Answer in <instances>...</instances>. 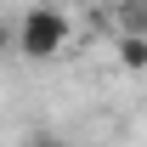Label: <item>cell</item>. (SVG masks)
<instances>
[{
	"mask_svg": "<svg viewBox=\"0 0 147 147\" xmlns=\"http://www.w3.org/2000/svg\"><path fill=\"white\" fill-rule=\"evenodd\" d=\"M11 51V17H6V11H0V57Z\"/></svg>",
	"mask_w": 147,
	"mask_h": 147,
	"instance_id": "4",
	"label": "cell"
},
{
	"mask_svg": "<svg viewBox=\"0 0 147 147\" xmlns=\"http://www.w3.org/2000/svg\"><path fill=\"white\" fill-rule=\"evenodd\" d=\"M68 40H74V23L62 6H28L23 17H11V51H23L28 62H51Z\"/></svg>",
	"mask_w": 147,
	"mask_h": 147,
	"instance_id": "1",
	"label": "cell"
},
{
	"mask_svg": "<svg viewBox=\"0 0 147 147\" xmlns=\"http://www.w3.org/2000/svg\"><path fill=\"white\" fill-rule=\"evenodd\" d=\"M119 62H125L130 74H142V68H147V40H136V34H119Z\"/></svg>",
	"mask_w": 147,
	"mask_h": 147,
	"instance_id": "2",
	"label": "cell"
},
{
	"mask_svg": "<svg viewBox=\"0 0 147 147\" xmlns=\"http://www.w3.org/2000/svg\"><path fill=\"white\" fill-rule=\"evenodd\" d=\"M23 147H74V142H68V136H51V130H34Z\"/></svg>",
	"mask_w": 147,
	"mask_h": 147,
	"instance_id": "3",
	"label": "cell"
}]
</instances>
